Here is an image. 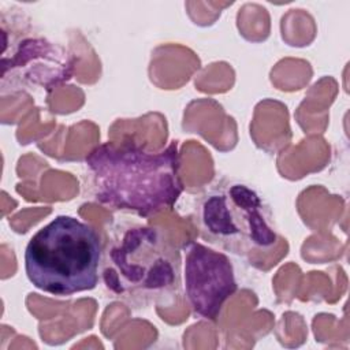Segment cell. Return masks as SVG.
<instances>
[{
    "mask_svg": "<svg viewBox=\"0 0 350 350\" xmlns=\"http://www.w3.org/2000/svg\"><path fill=\"white\" fill-rule=\"evenodd\" d=\"M94 200L149 216L175 205L183 191L178 142L148 152L135 142H104L86 156Z\"/></svg>",
    "mask_w": 350,
    "mask_h": 350,
    "instance_id": "cell-1",
    "label": "cell"
},
{
    "mask_svg": "<svg viewBox=\"0 0 350 350\" xmlns=\"http://www.w3.org/2000/svg\"><path fill=\"white\" fill-rule=\"evenodd\" d=\"M98 234L77 217L60 215L41 227L25 249V272L38 290L66 297L97 286L103 262Z\"/></svg>",
    "mask_w": 350,
    "mask_h": 350,
    "instance_id": "cell-2",
    "label": "cell"
},
{
    "mask_svg": "<svg viewBox=\"0 0 350 350\" xmlns=\"http://www.w3.org/2000/svg\"><path fill=\"white\" fill-rule=\"evenodd\" d=\"M103 276L115 295L149 305L178 293L182 262L157 228L131 226L115 237L105 252Z\"/></svg>",
    "mask_w": 350,
    "mask_h": 350,
    "instance_id": "cell-3",
    "label": "cell"
},
{
    "mask_svg": "<svg viewBox=\"0 0 350 350\" xmlns=\"http://www.w3.org/2000/svg\"><path fill=\"white\" fill-rule=\"evenodd\" d=\"M197 221L206 242L238 256L268 250L279 239L269 205L254 187L238 180L208 191L198 204Z\"/></svg>",
    "mask_w": 350,
    "mask_h": 350,
    "instance_id": "cell-4",
    "label": "cell"
},
{
    "mask_svg": "<svg viewBox=\"0 0 350 350\" xmlns=\"http://www.w3.org/2000/svg\"><path fill=\"white\" fill-rule=\"evenodd\" d=\"M182 286L193 313L205 320H216L238 288L230 257L200 242L185 247Z\"/></svg>",
    "mask_w": 350,
    "mask_h": 350,
    "instance_id": "cell-5",
    "label": "cell"
}]
</instances>
